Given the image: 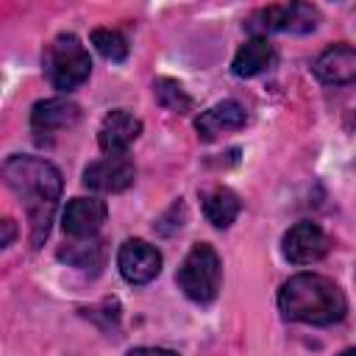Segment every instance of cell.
Returning <instances> with one entry per match:
<instances>
[{"label":"cell","mask_w":356,"mask_h":356,"mask_svg":"<svg viewBox=\"0 0 356 356\" xmlns=\"http://www.w3.org/2000/svg\"><path fill=\"white\" fill-rule=\"evenodd\" d=\"M278 309L292 323L334 325L345 317L348 300L331 278L317 273H298L289 281H284L278 292Z\"/></svg>","instance_id":"obj_2"},{"label":"cell","mask_w":356,"mask_h":356,"mask_svg":"<svg viewBox=\"0 0 356 356\" xmlns=\"http://www.w3.org/2000/svg\"><path fill=\"white\" fill-rule=\"evenodd\" d=\"M0 225H3V236H0V248H8V245H11V239H14V222H11V220H3Z\"/></svg>","instance_id":"obj_20"},{"label":"cell","mask_w":356,"mask_h":356,"mask_svg":"<svg viewBox=\"0 0 356 356\" xmlns=\"http://www.w3.org/2000/svg\"><path fill=\"white\" fill-rule=\"evenodd\" d=\"M61 261L70 267H100L106 261V242L92 236V239H72L58 248L56 253Z\"/></svg>","instance_id":"obj_16"},{"label":"cell","mask_w":356,"mask_h":356,"mask_svg":"<svg viewBox=\"0 0 356 356\" xmlns=\"http://www.w3.org/2000/svg\"><path fill=\"white\" fill-rule=\"evenodd\" d=\"M328 248H331V242H328L325 231L317 222H309V220L295 222L281 239V250H284L286 261H292V264L320 261L328 253Z\"/></svg>","instance_id":"obj_7"},{"label":"cell","mask_w":356,"mask_h":356,"mask_svg":"<svg viewBox=\"0 0 356 356\" xmlns=\"http://www.w3.org/2000/svg\"><path fill=\"white\" fill-rule=\"evenodd\" d=\"M320 22V14L314 6L309 3H286V6H267L261 11H256L245 28L256 36H264L267 33H312Z\"/></svg>","instance_id":"obj_5"},{"label":"cell","mask_w":356,"mask_h":356,"mask_svg":"<svg viewBox=\"0 0 356 356\" xmlns=\"http://www.w3.org/2000/svg\"><path fill=\"white\" fill-rule=\"evenodd\" d=\"M128 356H178V353L167 350V348H134V350H128Z\"/></svg>","instance_id":"obj_19"},{"label":"cell","mask_w":356,"mask_h":356,"mask_svg":"<svg viewBox=\"0 0 356 356\" xmlns=\"http://www.w3.org/2000/svg\"><path fill=\"white\" fill-rule=\"evenodd\" d=\"M273 61H275V47L264 36H253L250 42H245L236 50V56L231 61V72L236 78H253V75L270 70Z\"/></svg>","instance_id":"obj_14"},{"label":"cell","mask_w":356,"mask_h":356,"mask_svg":"<svg viewBox=\"0 0 356 356\" xmlns=\"http://www.w3.org/2000/svg\"><path fill=\"white\" fill-rule=\"evenodd\" d=\"M44 72H47V81L61 89V92H70V89H78L89 72H92V58L86 53V47L81 44L78 36L72 33H58L47 50H44Z\"/></svg>","instance_id":"obj_4"},{"label":"cell","mask_w":356,"mask_h":356,"mask_svg":"<svg viewBox=\"0 0 356 356\" xmlns=\"http://www.w3.org/2000/svg\"><path fill=\"white\" fill-rule=\"evenodd\" d=\"M3 181L22 200L31 225V248L39 250L50 234V222L64 186L58 167L39 156H11L3 164Z\"/></svg>","instance_id":"obj_1"},{"label":"cell","mask_w":356,"mask_h":356,"mask_svg":"<svg viewBox=\"0 0 356 356\" xmlns=\"http://www.w3.org/2000/svg\"><path fill=\"white\" fill-rule=\"evenodd\" d=\"M117 267L128 284H147L161 273V253L145 239H125L117 253Z\"/></svg>","instance_id":"obj_8"},{"label":"cell","mask_w":356,"mask_h":356,"mask_svg":"<svg viewBox=\"0 0 356 356\" xmlns=\"http://www.w3.org/2000/svg\"><path fill=\"white\" fill-rule=\"evenodd\" d=\"M106 203L97 197H72L61 214L64 234L72 239H92L106 222Z\"/></svg>","instance_id":"obj_11"},{"label":"cell","mask_w":356,"mask_h":356,"mask_svg":"<svg viewBox=\"0 0 356 356\" xmlns=\"http://www.w3.org/2000/svg\"><path fill=\"white\" fill-rule=\"evenodd\" d=\"M239 197L228 186H214L203 195V214L214 228H228L239 217Z\"/></svg>","instance_id":"obj_15"},{"label":"cell","mask_w":356,"mask_h":356,"mask_svg":"<svg viewBox=\"0 0 356 356\" xmlns=\"http://www.w3.org/2000/svg\"><path fill=\"white\" fill-rule=\"evenodd\" d=\"M92 44L108 61H125V56H128V39L120 31H111V28H95L92 31Z\"/></svg>","instance_id":"obj_18"},{"label":"cell","mask_w":356,"mask_h":356,"mask_svg":"<svg viewBox=\"0 0 356 356\" xmlns=\"http://www.w3.org/2000/svg\"><path fill=\"white\" fill-rule=\"evenodd\" d=\"M139 134H142V120L125 108H117L103 117V125L97 131V145L108 156H125V150L139 139Z\"/></svg>","instance_id":"obj_10"},{"label":"cell","mask_w":356,"mask_h":356,"mask_svg":"<svg viewBox=\"0 0 356 356\" xmlns=\"http://www.w3.org/2000/svg\"><path fill=\"white\" fill-rule=\"evenodd\" d=\"M245 122H248L245 106L236 103V100H222V103H217V106H211V108H206V111L197 114L195 131H197V136L203 142H211V139H217L225 131L242 128Z\"/></svg>","instance_id":"obj_13"},{"label":"cell","mask_w":356,"mask_h":356,"mask_svg":"<svg viewBox=\"0 0 356 356\" xmlns=\"http://www.w3.org/2000/svg\"><path fill=\"white\" fill-rule=\"evenodd\" d=\"M153 95H156V100L164 106V108H170V111H178V114H186V111H192V97L186 95V89L178 83V81H172V78H159L156 83H153Z\"/></svg>","instance_id":"obj_17"},{"label":"cell","mask_w":356,"mask_h":356,"mask_svg":"<svg viewBox=\"0 0 356 356\" xmlns=\"http://www.w3.org/2000/svg\"><path fill=\"white\" fill-rule=\"evenodd\" d=\"M339 356H356V348H348V350H342Z\"/></svg>","instance_id":"obj_21"},{"label":"cell","mask_w":356,"mask_h":356,"mask_svg":"<svg viewBox=\"0 0 356 356\" xmlns=\"http://www.w3.org/2000/svg\"><path fill=\"white\" fill-rule=\"evenodd\" d=\"M175 281L189 300H195L200 306L211 303L217 298L220 281H222V264H220L217 250L209 242L192 245V250L184 256V261L175 273Z\"/></svg>","instance_id":"obj_3"},{"label":"cell","mask_w":356,"mask_h":356,"mask_svg":"<svg viewBox=\"0 0 356 356\" xmlns=\"http://www.w3.org/2000/svg\"><path fill=\"white\" fill-rule=\"evenodd\" d=\"M78 120H81L78 103L67 97H47V100L33 103L31 108V134L39 145H50L58 131L72 128Z\"/></svg>","instance_id":"obj_6"},{"label":"cell","mask_w":356,"mask_h":356,"mask_svg":"<svg viewBox=\"0 0 356 356\" xmlns=\"http://www.w3.org/2000/svg\"><path fill=\"white\" fill-rule=\"evenodd\" d=\"M136 181V167L128 156H106L83 170V186L95 192H125Z\"/></svg>","instance_id":"obj_9"},{"label":"cell","mask_w":356,"mask_h":356,"mask_svg":"<svg viewBox=\"0 0 356 356\" xmlns=\"http://www.w3.org/2000/svg\"><path fill=\"white\" fill-rule=\"evenodd\" d=\"M314 78L328 86H342L356 81V47L331 44L314 58Z\"/></svg>","instance_id":"obj_12"}]
</instances>
